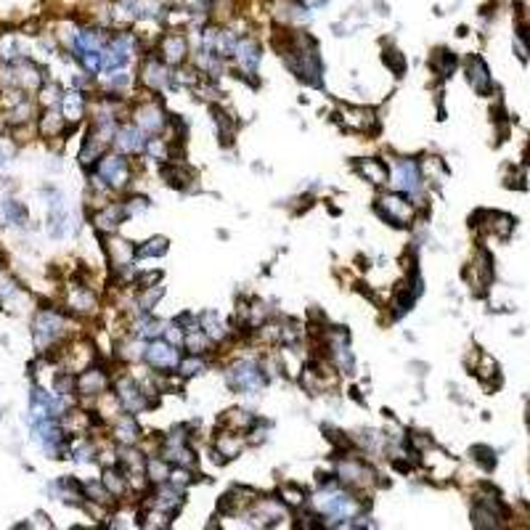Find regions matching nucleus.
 Wrapping results in <instances>:
<instances>
[{
    "instance_id": "nucleus-1",
    "label": "nucleus",
    "mask_w": 530,
    "mask_h": 530,
    "mask_svg": "<svg viewBox=\"0 0 530 530\" xmlns=\"http://www.w3.org/2000/svg\"><path fill=\"white\" fill-rule=\"evenodd\" d=\"M96 181H101L106 188L112 191H120L127 183L133 181V170L127 165V159L122 154H104L98 162H96Z\"/></svg>"
},
{
    "instance_id": "nucleus-2",
    "label": "nucleus",
    "mask_w": 530,
    "mask_h": 530,
    "mask_svg": "<svg viewBox=\"0 0 530 530\" xmlns=\"http://www.w3.org/2000/svg\"><path fill=\"white\" fill-rule=\"evenodd\" d=\"M146 364L152 366L157 374H173L181 364V353L175 345H170L165 337H157L154 342L146 345Z\"/></svg>"
},
{
    "instance_id": "nucleus-3",
    "label": "nucleus",
    "mask_w": 530,
    "mask_h": 530,
    "mask_svg": "<svg viewBox=\"0 0 530 530\" xmlns=\"http://www.w3.org/2000/svg\"><path fill=\"white\" fill-rule=\"evenodd\" d=\"M377 212L382 220H390L393 226H409L414 218V204L403 194H385L377 202Z\"/></svg>"
},
{
    "instance_id": "nucleus-4",
    "label": "nucleus",
    "mask_w": 530,
    "mask_h": 530,
    "mask_svg": "<svg viewBox=\"0 0 530 530\" xmlns=\"http://www.w3.org/2000/svg\"><path fill=\"white\" fill-rule=\"evenodd\" d=\"M159 59L165 61L167 67H181L183 61L188 59V40H186V35L183 32H165L162 37H159Z\"/></svg>"
},
{
    "instance_id": "nucleus-5",
    "label": "nucleus",
    "mask_w": 530,
    "mask_h": 530,
    "mask_svg": "<svg viewBox=\"0 0 530 530\" xmlns=\"http://www.w3.org/2000/svg\"><path fill=\"white\" fill-rule=\"evenodd\" d=\"M136 125L143 130V133H149V136H159L162 130L167 127V114L165 109L159 104H154V101H146V104H138L136 106Z\"/></svg>"
},
{
    "instance_id": "nucleus-6",
    "label": "nucleus",
    "mask_w": 530,
    "mask_h": 530,
    "mask_svg": "<svg viewBox=\"0 0 530 530\" xmlns=\"http://www.w3.org/2000/svg\"><path fill=\"white\" fill-rule=\"evenodd\" d=\"M125 218H127V212H125V202H109V204H104L101 210H96L91 215L93 228H96L101 236L112 233V231H117Z\"/></svg>"
},
{
    "instance_id": "nucleus-7",
    "label": "nucleus",
    "mask_w": 530,
    "mask_h": 530,
    "mask_svg": "<svg viewBox=\"0 0 530 530\" xmlns=\"http://www.w3.org/2000/svg\"><path fill=\"white\" fill-rule=\"evenodd\" d=\"M141 80H143V85L149 88V91H162L165 85H173V77H170V67H167L162 59H149L143 61V67H141Z\"/></svg>"
},
{
    "instance_id": "nucleus-8",
    "label": "nucleus",
    "mask_w": 530,
    "mask_h": 530,
    "mask_svg": "<svg viewBox=\"0 0 530 530\" xmlns=\"http://www.w3.org/2000/svg\"><path fill=\"white\" fill-rule=\"evenodd\" d=\"M393 183L403 194H416L422 188V167L411 159H400L393 173Z\"/></svg>"
},
{
    "instance_id": "nucleus-9",
    "label": "nucleus",
    "mask_w": 530,
    "mask_h": 530,
    "mask_svg": "<svg viewBox=\"0 0 530 530\" xmlns=\"http://www.w3.org/2000/svg\"><path fill=\"white\" fill-rule=\"evenodd\" d=\"M101 239H104L106 255L112 260V268H127V265H133V258H136V247H133V244L125 242V239H117V236H112V233H106Z\"/></svg>"
},
{
    "instance_id": "nucleus-10",
    "label": "nucleus",
    "mask_w": 530,
    "mask_h": 530,
    "mask_svg": "<svg viewBox=\"0 0 530 530\" xmlns=\"http://www.w3.org/2000/svg\"><path fill=\"white\" fill-rule=\"evenodd\" d=\"M109 390V374L101 371V369H93L88 366L85 371H80V377H77V393L80 395H91V398H98L101 393Z\"/></svg>"
},
{
    "instance_id": "nucleus-11",
    "label": "nucleus",
    "mask_w": 530,
    "mask_h": 530,
    "mask_svg": "<svg viewBox=\"0 0 530 530\" xmlns=\"http://www.w3.org/2000/svg\"><path fill=\"white\" fill-rule=\"evenodd\" d=\"M233 56L239 61V67L244 69V75H255L260 67V56H263V51H260V43L258 40H252V37H242L236 48H233Z\"/></svg>"
},
{
    "instance_id": "nucleus-12",
    "label": "nucleus",
    "mask_w": 530,
    "mask_h": 530,
    "mask_svg": "<svg viewBox=\"0 0 530 530\" xmlns=\"http://www.w3.org/2000/svg\"><path fill=\"white\" fill-rule=\"evenodd\" d=\"M114 146H117V152L120 154H138L146 149V138H143V130L141 127H133V125H125L117 130V136H114Z\"/></svg>"
},
{
    "instance_id": "nucleus-13",
    "label": "nucleus",
    "mask_w": 530,
    "mask_h": 530,
    "mask_svg": "<svg viewBox=\"0 0 530 530\" xmlns=\"http://www.w3.org/2000/svg\"><path fill=\"white\" fill-rule=\"evenodd\" d=\"M342 120L350 130H361V133H371L377 127V117L371 109L366 106H345L342 109Z\"/></svg>"
},
{
    "instance_id": "nucleus-14",
    "label": "nucleus",
    "mask_w": 530,
    "mask_h": 530,
    "mask_svg": "<svg viewBox=\"0 0 530 530\" xmlns=\"http://www.w3.org/2000/svg\"><path fill=\"white\" fill-rule=\"evenodd\" d=\"M467 77H470V85L480 93V96L491 93V88H493L491 72H488V67H485V61L480 59V56H470V59H467Z\"/></svg>"
},
{
    "instance_id": "nucleus-15",
    "label": "nucleus",
    "mask_w": 530,
    "mask_h": 530,
    "mask_svg": "<svg viewBox=\"0 0 530 530\" xmlns=\"http://www.w3.org/2000/svg\"><path fill=\"white\" fill-rule=\"evenodd\" d=\"M67 305H69V310L72 313H80V316H91L96 313V308H98V300H96V294H93L88 287H75L69 292V297H67Z\"/></svg>"
},
{
    "instance_id": "nucleus-16",
    "label": "nucleus",
    "mask_w": 530,
    "mask_h": 530,
    "mask_svg": "<svg viewBox=\"0 0 530 530\" xmlns=\"http://www.w3.org/2000/svg\"><path fill=\"white\" fill-rule=\"evenodd\" d=\"M220 430H228V432H249L255 424H258V419L249 414V411H244V409H231L226 411L223 416H220Z\"/></svg>"
},
{
    "instance_id": "nucleus-17",
    "label": "nucleus",
    "mask_w": 530,
    "mask_h": 530,
    "mask_svg": "<svg viewBox=\"0 0 530 530\" xmlns=\"http://www.w3.org/2000/svg\"><path fill=\"white\" fill-rule=\"evenodd\" d=\"M61 114L67 117L69 125H77V122L85 117V98L80 91H67L61 96Z\"/></svg>"
},
{
    "instance_id": "nucleus-18",
    "label": "nucleus",
    "mask_w": 530,
    "mask_h": 530,
    "mask_svg": "<svg viewBox=\"0 0 530 530\" xmlns=\"http://www.w3.org/2000/svg\"><path fill=\"white\" fill-rule=\"evenodd\" d=\"M355 170H358L371 186L390 183V170H387L385 162H379V159H358V162H355Z\"/></svg>"
},
{
    "instance_id": "nucleus-19",
    "label": "nucleus",
    "mask_w": 530,
    "mask_h": 530,
    "mask_svg": "<svg viewBox=\"0 0 530 530\" xmlns=\"http://www.w3.org/2000/svg\"><path fill=\"white\" fill-rule=\"evenodd\" d=\"M199 326L204 329V334L210 337L212 342H223L228 337V326L220 321V316L215 313V310H207V313H202V318H199Z\"/></svg>"
},
{
    "instance_id": "nucleus-20",
    "label": "nucleus",
    "mask_w": 530,
    "mask_h": 530,
    "mask_svg": "<svg viewBox=\"0 0 530 530\" xmlns=\"http://www.w3.org/2000/svg\"><path fill=\"white\" fill-rule=\"evenodd\" d=\"M454 67H456L454 51H448V48H435V51H432V56H430V69H432L438 77H448L451 72H454Z\"/></svg>"
},
{
    "instance_id": "nucleus-21",
    "label": "nucleus",
    "mask_w": 530,
    "mask_h": 530,
    "mask_svg": "<svg viewBox=\"0 0 530 530\" xmlns=\"http://www.w3.org/2000/svg\"><path fill=\"white\" fill-rule=\"evenodd\" d=\"M114 438H117L120 445H133V443H138V424L136 419H133V414H125V416L117 419V424H114Z\"/></svg>"
},
{
    "instance_id": "nucleus-22",
    "label": "nucleus",
    "mask_w": 530,
    "mask_h": 530,
    "mask_svg": "<svg viewBox=\"0 0 530 530\" xmlns=\"http://www.w3.org/2000/svg\"><path fill=\"white\" fill-rule=\"evenodd\" d=\"M279 496H281V501H284V504H289V506H303V504H305L303 485L284 483L281 488H279Z\"/></svg>"
},
{
    "instance_id": "nucleus-23",
    "label": "nucleus",
    "mask_w": 530,
    "mask_h": 530,
    "mask_svg": "<svg viewBox=\"0 0 530 530\" xmlns=\"http://www.w3.org/2000/svg\"><path fill=\"white\" fill-rule=\"evenodd\" d=\"M202 371H204V361H202V355H194V353H188V358H181V364H178V374L183 379L197 377Z\"/></svg>"
},
{
    "instance_id": "nucleus-24",
    "label": "nucleus",
    "mask_w": 530,
    "mask_h": 530,
    "mask_svg": "<svg viewBox=\"0 0 530 530\" xmlns=\"http://www.w3.org/2000/svg\"><path fill=\"white\" fill-rule=\"evenodd\" d=\"M382 59H385V64L393 69L395 77H400L403 72H406V67H409V64H406V56H403L398 48H385V56H382Z\"/></svg>"
},
{
    "instance_id": "nucleus-25",
    "label": "nucleus",
    "mask_w": 530,
    "mask_h": 530,
    "mask_svg": "<svg viewBox=\"0 0 530 530\" xmlns=\"http://www.w3.org/2000/svg\"><path fill=\"white\" fill-rule=\"evenodd\" d=\"M472 459H475L485 472L496 470V451L488 448V445H475V448H472Z\"/></svg>"
},
{
    "instance_id": "nucleus-26",
    "label": "nucleus",
    "mask_w": 530,
    "mask_h": 530,
    "mask_svg": "<svg viewBox=\"0 0 530 530\" xmlns=\"http://www.w3.org/2000/svg\"><path fill=\"white\" fill-rule=\"evenodd\" d=\"M167 252V239L165 236H157V239H149L146 247H138L136 249V258H152V255H165Z\"/></svg>"
},
{
    "instance_id": "nucleus-27",
    "label": "nucleus",
    "mask_w": 530,
    "mask_h": 530,
    "mask_svg": "<svg viewBox=\"0 0 530 530\" xmlns=\"http://www.w3.org/2000/svg\"><path fill=\"white\" fill-rule=\"evenodd\" d=\"M149 210V202L143 197H133V199H127L125 202V212H127V218L130 215H141V212H146Z\"/></svg>"
},
{
    "instance_id": "nucleus-28",
    "label": "nucleus",
    "mask_w": 530,
    "mask_h": 530,
    "mask_svg": "<svg viewBox=\"0 0 530 530\" xmlns=\"http://www.w3.org/2000/svg\"><path fill=\"white\" fill-rule=\"evenodd\" d=\"M308 3H310V6H324L326 0H308Z\"/></svg>"
}]
</instances>
